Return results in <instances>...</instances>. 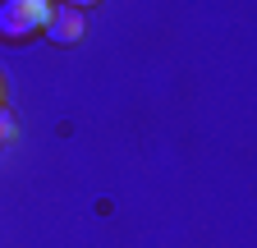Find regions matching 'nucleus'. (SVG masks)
<instances>
[{
  "instance_id": "f257e3e1",
  "label": "nucleus",
  "mask_w": 257,
  "mask_h": 248,
  "mask_svg": "<svg viewBox=\"0 0 257 248\" xmlns=\"http://www.w3.org/2000/svg\"><path fill=\"white\" fill-rule=\"evenodd\" d=\"M51 10H55V0H0V37L5 42L37 37L51 19Z\"/></svg>"
},
{
  "instance_id": "f03ea898",
  "label": "nucleus",
  "mask_w": 257,
  "mask_h": 248,
  "mask_svg": "<svg viewBox=\"0 0 257 248\" xmlns=\"http://www.w3.org/2000/svg\"><path fill=\"white\" fill-rule=\"evenodd\" d=\"M42 33H46L55 46H74V42L87 33V23H83V10H74V5H55Z\"/></svg>"
},
{
  "instance_id": "7ed1b4c3",
  "label": "nucleus",
  "mask_w": 257,
  "mask_h": 248,
  "mask_svg": "<svg viewBox=\"0 0 257 248\" xmlns=\"http://www.w3.org/2000/svg\"><path fill=\"white\" fill-rule=\"evenodd\" d=\"M60 5H74V10H83V5H96V0H60Z\"/></svg>"
},
{
  "instance_id": "20e7f679",
  "label": "nucleus",
  "mask_w": 257,
  "mask_h": 248,
  "mask_svg": "<svg viewBox=\"0 0 257 248\" xmlns=\"http://www.w3.org/2000/svg\"><path fill=\"white\" fill-rule=\"evenodd\" d=\"M0 97H5V87H0Z\"/></svg>"
}]
</instances>
